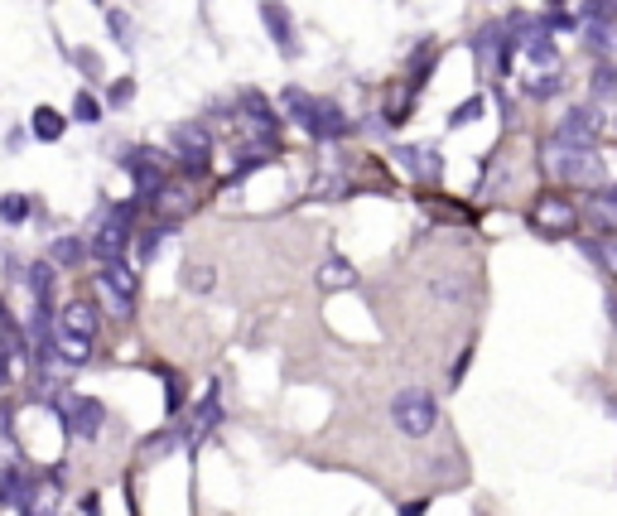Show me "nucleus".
I'll use <instances>...</instances> for the list:
<instances>
[{
    "mask_svg": "<svg viewBox=\"0 0 617 516\" xmlns=\"http://www.w3.org/2000/svg\"><path fill=\"white\" fill-rule=\"evenodd\" d=\"M280 107H285V116L295 121L299 131H309L314 140H343L352 131V121L343 116L338 102H328V97H309V92H299V87H285Z\"/></svg>",
    "mask_w": 617,
    "mask_h": 516,
    "instance_id": "obj_1",
    "label": "nucleus"
},
{
    "mask_svg": "<svg viewBox=\"0 0 617 516\" xmlns=\"http://www.w3.org/2000/svg\"><path fill=\"white\" fill-rule=\"evenodd\" d=\"M540 160H545V174H550V179H560V184H584V189H593V193L603 189V160H598V150L545 140Z\"/></svg>",
    "mask_w": 617,
    "mask_h": 516,
    "instance_id": "obj_2",
    "label": "nucleus"
},
{
    "mask_svg": "<svg viewBox=\"0 0 617 516\" xmlns=\"http://www.w3.org/2000/svg\"><path fill=\"white\" fill-rule=\"evenodd\" d=\"M391 425L405 439H430L439 425V401H434L430 386H401L391 396Z\"/></svg>",
    "mask_w": 617,
    "mask_h": 516,
    "instance_id": "obj_3",
    "label": "nucleus"
},
{
    "mask_svg": "<svg viewBox=\"0 0 617 516\" xmlns=\"http://www.w3.org/2000/svg\"><path fill=\"white\" fill-rule=\"evenodd\" d=\"M131 237H135V203H116V208L102 213V222H97V232H92L87 251H92L97 266H107V261H126Z\"/></svg>",
    "mask_w": 617,
    "mask_h": 516,
    "instance_id": "obj_4",
    "label": "nucleus"
},
{
    "mask_svg": "<svg viewBox=\"0 0 617 516\" xmlns=\"http://www.w3.org/2000/svg\"><path fill=\"white\" fill-rule=\"evenodd\" d=\"M49 410L58 415L63 435L87 439V444L102 435V425H107V406L97 396H58V401H49Z\"/></svg>",
    "mask_w": 617,
    "mask_h": 516,
    "instance_id": "obj_5",
    "label": "nucleus"
},
{
    "mask_svg": "<svg viewBox=\"0 0 617 516\" xmlns=\"http://www.w3.org/2000/svg\"><path fill=\"white\" fill-rule=\"evenodd\" d=\"M121 169L135 179V193H140V203H155L164 189H169V160H164L160 150H150V145H140V150H126V160Z\"/></svg>",
    "mask_w": 617,
    "mask_h": 516,
    "instance_id": "obj_6",
    "label": "nucleus"
},
{
    "mask_svg": "<svg viewBox=\"0 0 617 516\" xmlns=\"http://www.w3.org/2000/svg\"><path fill=\"white\" fill-rule=\"evenodd\" d=\"M97 290H102V299L111 304L116 319H131L135 314V271L126 266V261H107V266H97Z\"/></svg>",
    "mask_w": 617,
    "mask_h": 516,
    "instance_id": "obj_7",
    "label": "nucleus"
},
{
    "mask_svg": "<svg viewBox=\"0 0 617 516\" xmlns=\"http://www.w3.org/2000/svg\"><path fill=\"white\" fill-rule=\"evenodd\" d=\"M169 145H174V155L184 160L188 174H208V155H213V131H208V126L179 121L174 136H169Z\"/></svg>",
    "mask_w": 617,
    "mask_h": 516,
    "instance_id": "obj_8",
    "label": "nucleus"
},
{
    "mask_svg": "<svg viewBox=\"0 0 617 516\" xmlns=\"http://www.w3.org/2000/svg\"><path fill=\"white\" fill-rule=\"evenodd\" d=\"M531 227L545 232V237H560V232L569 237L579 227V208L569 198H560V193H540L536 203H531Z\"/></svg>",
    "mask_w": 617,
    "mask_h": 516,
    "instance_id": "obj_9",
    "label": "nucleus"
},
{
    "mask_svg": "<svg viewBox=\"0 0 617 516\" xmlns=\"http://www.w3.org/2000/svg\"><path fill=\"white\" fill-rule=\"evenodd\" d=\"M598 136H603V107H569L550 140H560V145H584V150H593V140H598Z\"/></svg>",
    "mask_w": 617,
    "mask_h": 516,
    "instance_id": "obj_10",
    "label": "nucleus"
},
{
    "mask_svg": "<svg viewBox=\"0 0 617 516\" xmlns=\"http://www.w3.org/2000/svg\"><path fill=\"white\" fill-rule=\"evenodd\" d=\"M261 20H266L270 44H275L285 58H295L299 54V34H295V20L285 15V5H280V0H266V5H261Z\"/></svg>",
    "mask_w": 617,
    "mask_h": 516,
    "instance_id": "obj_11",
    "label": "nucleus"
},
{
    "mask_svg": "<svg viewBox=\"0 0 617 516\" xmlns=\"http://www.w3.org/2000/svg\"><path fill=\"white\" fill-rule=\"evenodd\" d=\"M97 309L87 304V299H73L63 314H58V333L63 338H78V343H97Z\"/></svg>",
    "mask_w": 617,
    "mask_h": 516,
    "instance_id": "obj_12",
    "label": "nucleus"
},
{
    "mask_svg": "<svg viewBox=\"0 0 617 516\" xmlns=\"http://www.w3.org/2000/svg\"><path fill=\"white\" fill-rule=\"evenodd\" d=\"M54 261H34V266H25V285H29V295H34V314H54Z\"/></svg>",
    "mask_w": 617,
    "mask_h": 516,
    "instance_id": "obj_13",
    "label": "nucleus"
},
{
    "mask_svg": "<svg viewBox=\"0 0 617 516\" xmlns=\"http://www.w3.org/2000/svg\"><path fill=\"white\" fill-rule=\"evenodd\" d=\"M396 164H401L410 179H439V174H444L434 145H401V150H396Z\"/></svg>",
    "mask_w": 617,
    "mask_h": 516,
    "instance_id": "obj_14",
    "label": "nucleus"
},
{
    "mask_svg": "<svg viewBox=\"0 0 617 516\" xmlns=\"http://www.w3.org/2000/svg\"><path fill=\"white\" fill-rule=\"evenodd\" d=\"M58 488H63V473H44L39 483H34V492L25 497V507H20V516H58Z\"/></svg>",
    "mask_w": 617,
    "mask_h": 516,
    "instance_id": "obj_15",
    "label": "nucleus"
},
{
    "mask_svg": "<svg viewBox=\"0 0 617 516\" xmlns=\"http://www.w3.org/2000/svg\"><path fill=\"white\" fill-rule=\"evenodd\" d=\"M34 483H39V478H34L29 468H20V463L0 468V507H15V512H20V507H25V497L34 492Z\"/></svg>",
    "mask_w": 617,
    "mask_h": 516,
    "instance_id": "obj_16",
    "label": "nucleus"
},
{
    "mask_svg": "<svg viewBox=\"0 0 617 516\" xmlns=\"http://www.w3.org/2000/svg\"><path fill=\"white\" fill-rule=\"evenodd\" d=\"M213 425H222V391H217V386H208V396H203L198 415L188 420V444H198V439L208 435Z\"/></svg>",
    "mask_w": 617,
    "mask_h": 516,
    "instance_id": "obj_17",
    "label": "nucleus"
},
{
    "mask_svg": "<svg viewBox=\"0 0 617 516\" xmlns=\"http://www.w3.org/2000/svg\"><path fill=\"white\" fill-rule=\"evenodd\" d=\"M319 285H323V290H352V285H357L352 261H343V256H328V261L319 266Z\"/></svg>",
    "mask_w": 617,
    "mask_h": 516,
    "instance_id": "obj_18",
    "label": "nucleus"
},
{
    "mask_svg": "<svg viewBox=\"0 0 617 516\" xmlns=\"http://www.w3.org/2000/svg\"><path fill=\"white\" fill-rule=\"evenodd\" d=\"M34 140H44V145H54V140H63V131H68V116L63 111H54V107H39L34 111Z\"/></svg>",
    "mask_w": 617,
    "mask_h": 516,
    "instance_id": "obj_19",
    "label": "nucleus"
},
{
    "mask_svg": "<svg viewBox=\"0 0 617 516\" xmlns=\"http://www.w3.org/2000/svg\"><path fill=\"white\" fill-rule=\"evenodd\" d=\"M242 116H246V126H256L261 136H270V131H275V116H270V107H266V97H261V92H246V97H242Z\"/></svg>",
    "mask_w": 617,
    "mask_h": 516,
    "instance_id": "obj_20",
    "label": "nucleus"
},
{
    "mask_svg": "<svg viewBox=\"0 0 617 516\" xmlns=\"http://www.w3.org/2000/svg\"><path fill=\"white\" fill-rule=\"evenodd\" d=\"M29 213H34L29 193H5V198H0V222H5V227H25Z\"/></svg>",
    "mask_w": 617,
    "mask_h": 516,
    "instance_id": "obj_21",
    "label": "nucleus"
},
{
    "mask_svg": "<svg viewBox=\"0 0 617 516\" xmlns=\"http://www.w3.org/2000/svg\"><path fill=\"white\" fill-rule=\"evenodd\" d=\"M589 218L603 227V232H617V193H593L589 198Z\"/></svg>",
    "mask_w": 617,
    "mask_h": 516,
    "instance_id": "obj_22",
    "label": "nucleus"
},
{
    "mask_svg": "<svg viewBox=\"0 0 617 516\" xmlns=\"http://www.w3.org/2000/svg\"><path fill=\"white\" fill-rule=\"evenodd\" d=\"M589 87H593V97H603V102H617V68L608 63V58H603V63H593Z\"/></svg>",
    "mask_w": 617,
    "mask_h": 516,
    "instance_id": "obj_23",
    "label": "nucleus"
},
{
    "mask_svg": "<svg viewBox=\"0 0 617 516\" xmlns=\"http://www.w3.org/2000/svg\"><path fill=\"white\" fill-rule=\"evenodd\" d=\"M430 295L444 299V304H463V299H468V280H458V275H434Z\"/></svg>",
    "mask_w": 617,
    "mask_h": 516,
    "instance_id": "obj_24",
    "label": "nucleus"
},
{
    "mask_svg": "<svg viewBox=\"0 0 617 516\" xmlns=\"http://www.w3.org/2000/svg\"><path fill=\"white\" fill-rule=\"evenodd\" d=\"M82 256H92V251H87L78 237H58V242L49 246V261H54V266H78Z\"/></svg>",
    "mask_w": 617,
    "mask_h": 516,
    "instance_id": "obj_25",
    "label": "nucleus"
},
{
    "mask_svg": "<svg viewBox=\"0 0 617 516\" xmlns=\"http://www.w3.org/2000/svg\"><path fill=\"white\" fill-rule=\"evenodd\" d=\"M483 111H487V97L478 92V97H468V102H458V107L449 111V126H454V131H463V126H473Z\"/></svg>",
    "mask_w": 617,
    "mask_h": 516,
    "instance_id": "obj_26",
    "label": "nucleus"
},
{
    "mask_svg": "<svg viewBox=\"0 0 617 516\" xmlns=\"http://www.w3.org/2000/svg\"><path fill=\"white\" fill-rule=\"evenodd\" d=\"M107 29L121 49H135V20L126 15V10H107Z\"/></svg>",
    "mask_w": 617,
    "mask_h": 516,
    "instance_id": "obj_27",
    "label": "nucleus"
},
{
    "mask_svg": "<svg viewBox=\"0 0 617 516\" xmlns=\"http://www.w3.org/2000/svg\"><path fill=\"white\" fill-rule=\"evenodd\" d=\"M73 121H82V126H97V121H102V102H97V92L82 87L78 97H73Z\"/></svg>",
    "mask_w": 617,
    "mask_h": 516,
    "instance_id": "obj_28",
    "label": "nucleus"
},
{
    "mask_svg": "<svg viewBox=\"0 0 617 516\" xmlns=\"http://www.w3.org/2000/svg\"><path fill=\"white\" fill-rule=\"evenodd\" d=\"M184 285L193 290V295H213L217 271H213V266H188V271H184Z\"/></svg>",
    "mask_w": 617,
    "mask_h": 516,
    "instance_id": "obj_29",
    "label": "nucleus"
},
{
    "mask_svg": "<svg viewBox=\"0 0 617 516\" xmlns=\"http://www.w3.org/2000/svg\"><path fill=\"white\" fill-rule=\"evenodd\" d=\"M164 237H169V222L150 227V232L140 237V261H155V256H160V246H164Z\"/></svg>",
    "mask_w": 617,
    "mask_h": 516,
    "instance_id": "obj_30",
    "label": "nucleus"
},
{
    "mask_svg": "<svg viewBox=\"0 0 617 516\" xmlns=\"http://www.w3.org/2000/svg\"><path fill=\"white\" fill-rule=\"evenodd\" d=\"M564 87V68H550V73H540L536 82H531V97H555Z\"/></svg>",
    "mask_w": 617,
    "mask_h": 516,
    "instance_id": "obj_31",
    "label": "nucleus"
},
{
    "mask_svg": "<svg viewBox=\"0 0 617 516\" xmlns=\"http://www.w3.org/2000/svg\"><path fill=\"white\" fill-rule=\"evenodd\" d=\"M188 406V396H184V381L179 377H169V391H164V410H169V415H179V410Z\"/></svg>",
    "mask_w": 617,
    "mask_h": 516,
    "instance_id": "obj_32",
    "label": "nucleus"
},
{
    "mask_svg": "<svg viewBox=\"0 0 617 516\" xmlns=\"http://www.w3.org/2000/svg\"><path fill=\"white\" fill-rule=\"evenodd\" d=\"M131 92H135V78H116V87L107 92V102H111V107H126V102H131Z\"/></svg>",
    "mask_w": 617,
    "mask_h": 516,
    "instance_id": "obj_33",
    "label": "nucleus"
},
{
    "mask_svg": "<svg viewBox=\"0 0 617 516\" xmlns=\"http://www.w3.org/2000/svg\"><path fill=\"white\" fill-rule=\"evenodd\" d=\"M10 367H15V348H10V343L0 338V386L10 381Z\"/></svg>",
    "mask_w": 617,
    "mask_h": 516,
    "instance_id": "obj_34",
    "label": "nucleus"
},
{
    "mask_svg": "<svg viewBox=\"0 0 617 516\" xmlns=\"http://www.w3.org/2000/svg\"><path fill=\"white\" fill-rule=\"evenodd\" d=\"M430 512V502H425V497H415V502H401V512L396 516H425Z\"/></svg>",
    "mask_w": 617,
    "mask_h": 516,
    "instance_id": "obj_35",
    "label": "nucleus"
},
{
    "mask_svg": "<svg viewBox=\"0 0 617 516\" xmlns=\"http://www.w3.org/2000/svg\"><path fill=\"white\" fill-rule=\"evenodd\" d=\"M82 516H102V492H87L82 497Z\"/></svg>",
    "mask_w": 617,
    "mask_h": 516,
    "instance_id": "obj_36",
    "label": "nucleus"
},
{
    "mask_svg": "<svg viewBox=\"0 0 617 516\" xmlns=\"http://www.w3.org/2000/svg\"><path fill=\"white\" fill-rule=\"evenodd\" d=\"M468 362H473V348H463V353H458V362H454V377H449V381H454V386H458V381H463V372H468Z\"/></svg>",
    "mask_w": 617,
    "mask_h": 516,
    "instance_id": "obj_37",
    "label": "nucleus"
},
{
    "mask_svg": "<svg viewBox=\"0 0 617 516\" xmlns=\"http://www.w3.org/2000/svg\"><path fill=\"white\" fill-rule=\"evenodd\" d=\"M603 261H608V266L617 271V242H613V246H603Z\"/></svg>",
    "mask_w": 617,
    "mask_h": 516,
    "instance_id": "obj_38",
    "label": "nucleus"
},
{
    "mask_svg": "<svg viewBox=\"0 0 617 516\" xmlns=\"http://www.w3.org/2000/svg\"><path fill=\"white\" fill-rule=\"evenodd\" d=\"M608 309H613V328H617V295H608Z\"/></svg>",
    "mask_w": 617,
    "mask_h": 516,
    "instance_id": "obj_39",
    "label": "nucleus"
},
{
    "mask_svg": "<svg viewBox=\"0 0 617 516\" xmlns=\"http://www.w3.org/2000/svg\"><path fill=\"white\" fill-rule=\"evenodd\" d=\"M92 5H102V0H92Z\"/></svg>",
    "mask_w": 617,
    "mask_h": 516,
    "instance_id": "obj_40",
    "label": "nucleus"
}]
</instances>
